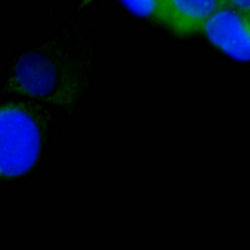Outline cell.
<instances>
[{"instance_id": "6da1fadb", "label": "cell", "mask_w": 250, "mask_h": 250, "mask_svg": "<svg viewBox=\"0 0 250 250\" xmlns=\"http://www.w3.org/2000/svg\"><path fill=\"white\" fill-rule=\"evenodd\" d=\"M88 13L74 11L50 37L14 52L0 82V99L40 103L71 124L102 69L103 48Z\"/></svg>"}, {"instance_id": "7a4b0ae2", "label": "cell", "mask_w": 250, "mask_h": 250, "mask_svg": "<svg viewBox=\"0 0 250 250\" xmlns=\"http://www.w3.org/2000/svg\"><path fill=\"white\" fill-rule=\"evenodd\" d=\"M57 112L40 103L0 99V184L24 181L43 165Z\"/></svg>"}, {"instance_id": "3957f363", "label": "cell", "mask_w": 250, "mask_h": 250, "mask_svg": "<svg viewBox=\"0 0 250 250\" xmlns=\"http://www.w3.org/2000/svg\"><path fill=\"white\" fill-rule=\"evenodd\" d=\"M201 31L228 56L250 62V15L225 5L208 19Z\"/></svg>"}, {"instance_id": "277c9868", "label": "cell", "mask_w": 250, "mask_h": 250, "mask_svg": "<svg viewBox=\"0 0 250 250\" xmlns=\"http://www.w3.org/2000/svg\"><path fill=\"white\" fill-rule=\"evenodd\" d=\"M225 0H161L159 23L173 33L184 36L201 31L208 19Z\"/></svg>"}, {"instance_id": "5b68a950", "label": "cell", "mask_w": 250, "mask_h": 250, "mask_svg": "<svg viewBox=\"0 0 250 250\" xmlns=\"http://www.w3.org/2000/svg\"><path fill=\"white\" fill-rule=\"evenodd\" d=\"M126 7L138 16L160 21L161 0H121Z\"/></svg>"}, {"instance_id": "8992f818", "label": "cell", "mask_w": 250, "mask_h": 250, "mask_svg": "<svg viewBox=\"0 0 250 250\" xmlns=\"http://www.w3.org/2000/svg\"><path fill=\"white\" fill-rule=\"evenodd\" d=\"M225 4L242 13L250 15V0H225Z\"/></svg>"}]
</instances>
